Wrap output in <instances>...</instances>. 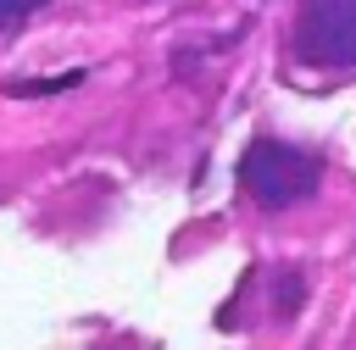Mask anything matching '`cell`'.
Instances as JSON below:
<instances>
[{
	"mask_svg": "<svg viewBox=\"0 0 356 350\" xmlns=\"http://www.w3.org/2000/svg\"><path fill=\"white\" fill-rule=\"evenodd\" d=\"M289 67L300 78H339L356 67V0H300L289 17Z\"/></svg>",
	"mask_w": 356,
	"mask_h": 350,
	"instance_id": "7a4b0ae2",
	"label": "cell"
},
{
	"mask_svg": "<svg viewBox=\"0 0 356 350\" xmlns=\"http://www.w3.org/2000/svg\"><path fill=\"white\" fill-rule=\"evenodd\" d=\"M239 183L261 211H295L323 194V156L284 139H250L239 161Z\"/></svg>",
	"mask_w": 356,
	"mask_h": 350,
	"instance_id": "6da1fadb",
	"label": "cell"
},
{
	"mask_svg": "<svg viewBox=\"0 0 356 350\" xmlns=\"http://www.w3.org/2000/svg\"><path fill=\"white\" fill-rule=\"evenodd\" d=\"M83 83V72H61V78H39V83H11V94H56V89H72Z\"/></svg>",
	"mask_w": 356,
	"mask_h": 350,
	"instance_id": "277c9868",
	"label": "cell"
},
{
	"mask_svg": "<svg viewBox=\"0 0 356 350\" xmlns=\"http://www.w3.org/2000/svg\"><path fill=\"white\" fill-rule=\"evenodd\" d=\"M39 6H44V0H0V44H6V39H11Z\"/></svg>",
	"mask_w": 356,
	"mask_h": 350,
	"instance_id": "3957f363",
	"label": "cell"
}]
</instances>
